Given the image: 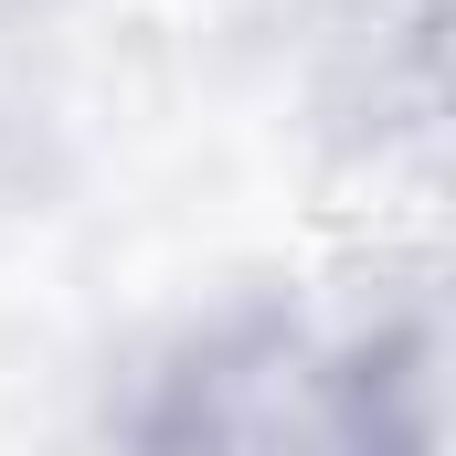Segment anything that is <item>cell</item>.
<instances>
[{
  "label": "cell",
  "instance_id": "cell-1",
  "mask_svg": "<svg viewBox=\"0 0 456 456\" xmlns=\"http://www.w3.org/2000/svg\"><path fill=\"white\" fill-rule=\"evenodd\" d=\"M96 456H340V330L233 297L127 350Z\"/></svg>",
  "mask_w": 456,
  "mask_h": 456
}]
</instances>
